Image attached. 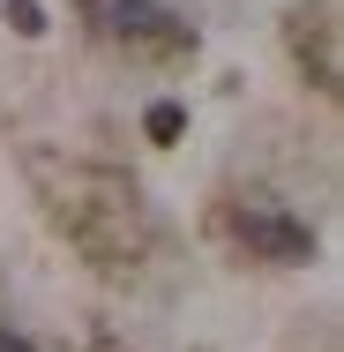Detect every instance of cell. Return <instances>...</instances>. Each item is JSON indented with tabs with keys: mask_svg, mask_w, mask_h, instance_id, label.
I'll return each mask as SVG.
<instances>
[{
	"mask_svg": "<svg viewBox=\"0 0 344 352\" xmlns=\"http://www.w3.org/2000/svg\"><path fill=\"white\" fill-rule=\"evenodd\" d=\"M0 352H30V338H23V330H8V322H0Z\"/></svg>",
	"mask_w": 344,
	"mask_h": 352,
	"instance_id": "5",
	"label": "cell"
},
{
	"mask_svg": "<svg viewBox=\"0 0 344 352\" xmlns=\"http://www.w3.org/2000/svg\"><path fill=\"white\" fill-rule=\"evenodd\" d=\"M82 8H90L98 30H105L113 45H128V53H187V45H195V30L172 23L157 0H82Z\"/></svg>",
	"mask_w": 344,
	"mask_h": 352,
	"instance_id": "1",
	"label": "cell"
},
{
	"mask_svg": "<svg viewBox=\"0 0 344 352\" xmlns=\"http://www.w3.org/2000/svg\"><path fill=\"white\" fill-rule=\"evenodd\" d=\"M232 240H240L255 263H314V232L284 210V203H262V195L232 210Z\"/></svg>",
	"mask_w": 344,
	"mask_h": 352,
	"instance_id": "2",
	"label": "cell"
},
{
	"mask_svg": "<svg viewBox=\"0 0 344 352\" xmlns=\"http://www.w3.org/2000/svg\"><path fill=\"white\" fill-rule=\"evenodd\" d=\"M142 135H150V142H180V135H187V105H172V98H157V105L142 113Z\"/></svg>",
	"mask_w": 344,
	"mask_h": 352,
	"instance_id": "3",
	"label": "cell"
},
{
	"mask_svg": "<svg viewBox=\"0 0 344 352\" xmlns=\"http://www.w3.org/2000/svg\"><path fill=\"white\" fill-rule=\"evenodd\" d=\"M0 23H8L15 38H45V8H38V0H0Z\"/></svg>",
	"mask_w": 344,
	"mask_h": 352,
	"instance_id": "4",
	"label": "cell"
}]
</instances>
